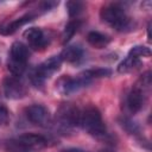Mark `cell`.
I'll list each match as a JSON object with an SVG mask.
<instances>
[{
  "label": "cell",
  "instance_id": "ac0fdd59",
  "mask_svg": "<svg viewBox=\"0 0 152 152\" xmlns=\"http://www.w3.org/2000/svg\"><path fill=\"white\" fill-rule=\"evenodd\" d=\"M87 80L93 81L95 78H102V77H108L112 75V70L108 68H95V69H87L83 72H81Z\"/></svg>",
  "mask_w": 152,
  "mask_h": 152
},
{
  "label": "cell",
  "instance_id": "277c9868",
  "mask_svg": "<svg viewBox=\"0 0 152 152\" xmlns=\"http://www.w3.org/2000/svg\"><path fill=\"white\" fill-rule=\"evenodd\" d=\"M62 62L63 61L61 59L59 55L51 56L50 58H48L46 61H44L43 63H40L36 68H33L28 74V78H30V82L32 83V86L42 89L45 84V81L61 69Z\"/></svg>",
  "mask_w": 152,
  "mask_h": 152
},
{
  "label": "cell",
  "instance_id": "4fadbf2b",
  "mask_svg": "<svg viewBox=\"0 0 152 152\" xmlns=\"http://www.w3.org/2000/svg\"><path fill=\"white\" fill-rule=\"evenodd\" d=\"M83 55H84V51L80 45H68L62 50V52L59 53V57L63 62L75 64L83 58Z\"/></svg>",
  "mask_w": 152,
  "mask_h": 152
},
{
  "label": "cell",
  "instance_id": "9a60e30c",
  "mask_svg": "<svg viewBox=\"0 0 152 152\" xmlns=\"http://www.w3.org/2000/svg\"><path fill=\"white\" fill-rule=\"evenodd\" d=\"M110 37L99 32V31H90L87 34V42L89 45H91L95 49H104L110 43Z\"/></svg>",
  "mask_w": 152,
  "mask_h": 152
},
{
  "label": "cell",
  "instance_id": "ffe728a7",
  "mask_svg": "<svg viewBox=\"0 0 152 152\" xmlns=\"http://www.w3.org/2000/svg\"><path fill=\"white\" fill-rule=\"evenodd\" d=\"M119 124H120V126H121L127 133H129V134L138 135V134L140 133V127L138 126V124L134 122V121H132L131 119H128V118H126V116L120 118V119H119Z\"/></svg>",
  "mask_w": 152,
  "mask_h": 152
},
{
  "label": "cell",
  "instance_id": "5b68a950",
  "mask_svg": "<svg viewBox=\"0 0 152 152\" xmlns=\"http://www.w3.org/2000/svg\"><path fill=\"white\" fill-rule=\"evenodd\" d=\"M30 59V49L21 42H14L11 45L7 59V69L14 76H21Z\"/></svg>",
  "mask_w": 152,
  "mask_h": 152
},
{
  "label": "cell",
  "instance_id": "44dd1931",
  "mask_svg": "<svg viewBox=\"0 0 152 152\" xmlns=\"http://www.w3.org/2000/svg\"><path fill=\"white\" fill-rule=\"evenodd\" d=\"M151 53H152L151 49L148 46H145V45H134L128 51V56L135 57V58H139V59L141 57H150Z\"/></svg>",
  "mask_w": 152,
  "mask_h": 152
},
{
  "label": "cell",
  "instance_id": "d6986e66",
  "mask_svg": "<svg viewBox=\"0 0 152 152\" xmlns=\"http://www.w3.org/2000/svg\"><path fill=\"white\" fill-rule=\"evenodd\" d=\"M5 151L6 152H32L19 139H10V140H7L5 142Z\"/></svg>",
  "mask_w": 152,
  "mask_h": 152
},
{
  "label": "cell",
  "instance_id": "8fae6325",
  "mask_svg": "<svg viewBox=\"0 0 152 152\" xmlns=\"http://www.w3.org/2000/svg\"><path fill=\"white\" fill-rule=\"evenodd\" d=\"M18 139L21 142H24L32 152L43 151L49 146V142H50L46 137L37 133H25V134H21Z\"/></svg>",
  "mask_w": 152,
  "mask_h": 152
},
{
  "label": "cell",
  "instance_id": "3957f363",
  "mask_svg": "<svg viewBox=\"0 0 152 152\" xmlns=\"http://www.w3.org/2000/svg\"><path fill=\"white\" fill-rule=\"evenodd\" d=\"M80 127L96 139H103L107 135V127L102 119V114L95 106L91 104L81 109Z\"/></svg>",
  "mask_w": 152,
  "mask_h": 152
},
{
  "label": "cell",
  "instance_id": "2e32d148",
  "mask_svg": "<svg viewBox=\"0 0 152 152\" xmlns=\"http://www.w3.org/2000/svg\"><path fill=\"white\" fill-rule=\"evenodd\" d=\"M81 25H82V21L80 19H72V20H70L65 25V27L63 30V33H62V43L63 44H66L77 33V31L80 30Z\"/></svg>",
  "mask_w": 152,
  "mask_h": 152
},
{
  "label": "cell",
  "instance_id": "e0dca14e",
  "mask_svg": "<svg viewBox=\"0 0 152 152\" xmlns=\"http://www.w3.org/2000/svg\"><path fill=\"white\" fill-rule=\"evenodd\" d=\"M65 8L70 18H76L86 10V4L80 0H69L65 2Z\"/></svg>",
  "mask_w": 152,
  "mask_h": 152
},
{
  "label": "cell",
  "instance_id": "7c38bea8",
  "mask_svg": "<svg viewBox=\"0 0 152 152\" xmlns=\"http://www.w3.org/2000/svg\"><path fill=\"white\" fill-rule=\"evenodd\" d=\"M37 15H38V13H37L34 10H32V11H30L28 13H26V14L19 17V18H17V19H14L13 21H11V23L7 24L6 26H4L0 32H1L2 34H5V36L13 34L18 28H20L21 26H24V25H26L27 23L32 21Z\"/></svg>",
  "mask_w": 152,
  "mask_h": 152
},
{
  "label": "cell",
  "instance_id": "9c48e42d",
  "mask_svg": "<svg viewBox=\"0 0 152 152\" xmlns=\"http://www.w3.org/2000/svg\"><path fill=\"white\" fill-rule=\"evenodd\" d=\"M23 36L27 40L28 46L36 51L45 50L51 42V38L48 32L40 27H28L24 31Z\"/></svg>",
  "mask_w": 152,
  "mask_h": 152
},
{
  "label": "cell",
  "instance_id": "8992f818",
  "mask_svg": "<svg viewBox=\"0 0 152 152\" xmlns=\"http://www.w3.org/2000/svg\"><path fill=\"white\" fill-rule=\"evenodd\" d=\"M91 81L87 80L83 75H78L76 77L71 76H62L56 81V89L62 95H71L74 93H77L82 88L87 87Z\"/></svg>",
  "mask_w": 152,
  "mask_h": 152
},
{
  "label": "cell",
  "instance_id": "7402d4cb",
  "mask_svg": "<svg viewBox=\"0 0 152 152\" xmlns=\"http://www.w3.org/2000/svg\"><path fill=\"white\" fill-rule=\"evenodd\" d=\"M10 119H11V114L8 108L4 104H0V127L6 126L10 122Z\"/></svg>",
  "mask_w": 152,
  "mask_h": 152
},
{
  "label": "cell",
  "instance_id": "603a6c76",
  "mask_svg": "<svg viewBox=\"0 0 152 152\" xmlns=\"http://www.w3.org/2000/svg\"><path fill=\"white\" fill-rule=\"evenodd\" d=\"M62 152H86V151H83V150H81V148H66V150H63Z\"/></svg>",
  "mask_w": 152,
  "mask_h": 152
},
{
  "label": "cell",
  "instance_id": "ba28073f",
  "mask_svg": "<svg viewBox=\"0 0 152 152\" xmlns=\"http://www.w3.org/2000/svg\"><path fill=\"white\" fill-rule=\"evenodd\" d=\"M25 115L26 119L38 126V127H50L52 125V116L50 110L44 106V104H39V103H34L31 104L28 107H26L25 109Z\"/></svg>",
  "mask_w": 152,
  "mask_h": 152
},
{
  "label": "cell",
  "instance_id": "7a4b0ae2",
  "mask_svg": "<svg viewBox=\"0 0 152 152\" xmlns=\"http://www.w3.org/2000/svg\"><path fill=\"white\" fill-rule=\"evenodd\" d=\"M80 115L81 109L76 104L70 102L62 103L56 112L52 125L59 134H69L80 126Z\"/></svg>",
  "mask_w": 152,
  "mask_h": 152
},
{
  "label": "cell",
  "instance_id": "5bb4252c",
  "mask_svg": "<svg viewBox=\"0 0 152 152\" xmlns=\"http://www.w3.org/2000/svg\"><path fill=\"white\" fill-rule=\"evenodd\" d=\"M141 66H142V62L139 58L127 56L119 63L116 70L119 74H131V72L139 70Z\"/></svg>",
  "mask_w": 152,
  "mask_h": 152
},
{
  "label": "cell",
  "instance_id": "6da1fadb",
  "mask_svg": "<svg viewBox=\"0 0 152 152\" xmlns=\"http://www.w3.org/2000/svg\"><path fill=\"white\" fill-rule=\"evenodd\" d=\"M100 18L118 32H131L137 27L135 20L127 14L121 2H110L102 6L100 10Z\"/></svg>",
  "mask_w": 152,
  "mask_h": 152
},
{
  "label": "cell",
  "instance_id": "30bf717a",
  "mask_svg": "<svg viewBox=\"0 0 152 152\" xmlns=\"http://www.w3.org/2000/svg\"><path fill=\"white\" fill-rule=\"evenodd\" d=\"M146 91L147 90L142 89L138 84H134V87L131 89V91L128 93L127 99H126V103H127V107L131 113L135 114L142 109V107L146 102Z\"/></svg>",
  "mask_w": 152,
  "mask_h": 152
},
{
  "label": "cell",
  "instance_id": "52a82bcc",
  "mask_svg": "<svg viewBox=\"0 0 152 152\" xmlns=\"http://www.w3.org/2000/svg\"><path fill=\"white\" fill-rule=\"evenodd\" d=\"M4 94L10 100H20L27 95V86L19 76H6L2 81Z\"/></svg>",
  "mask_w": 152,
  "mask_h": 152
}]
</instances>
